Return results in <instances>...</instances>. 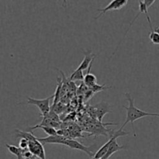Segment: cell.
<instances>
[{
    "label": "cell",
    "instance_id": "6da1fadb",
    "mask_svg": "<svg viewBox=\"0 0 159 159\" xmlns=\"http://www.w3.org/2000/svg\"><path fill=\"white\" fill-rule=\"evenodd\" d=\"M126 98H127V101L129 102L128 107H125L124 106V108L127 110V118H126V120L124 122V124H123L122 127L120 129L123 130L124 127L127 125L128 123H130L133 127L134 130V135L136 138V134H135V130H134V121L138 120L141 119V118L146 117V116H159L158 113H148V112L144 111V110H141L140 109H138V107H136L134 106V99L132 98L131 95L128 93H126L125 94Z\"/></svg>",
    "mask_w": 159,
    "mask_h": 159
},
{
    "label": "cell",
    "instance_id": "7a4b0ae2",
    "mask_svg": "<svg viewBox=\"0 0 159 159\" xmlns=\"http://www.w3.org/2000/svg\"><path fill=\"white\" fill-rule=\"evenodd\" d=\"M61 145L67 146V147L70 148L75 149V150L82 151V152H85V154H87L89 156L91 157L92 158H94L95 154H96L94 152V150L96 148V147H97L96 144L92 145L90 146V147H86V146L83 145V144H81V143L79 142V141L71 139V138H66L65 140H64Z\"/></svg>",
    "mask_w": 159,
    "mask_h": 159
},
{
    "label": "cell",
    "instance_id": "3957f363",
    "mask_svg": "<svg viewBox=\"0 0 159 159\" xmlns=\"http://www.w3.org/2000/svg\"><path fill=\"white\" fill-rule=\"evenodd\" d=\"M54 98V95L50 96V97L46 98L43 99H34V98L28 97L27 98V104H32L35 105L36 107H38L41 113V116H45L51 110V107H50V102Z\"/></svg>",
    "mask_w": 159,
    "mask_h": 159
},
{
    "label": "cell",
    "instance_id": "277c9868",
    "mask_svg": "<svg viewBox=\"0 0 159 159\" xmlns=\"http://www.w3.org/2000/svg\"><path fill=\"white\" fill-rule=\"evenodd\" d=\"M127 134H128L127 132L123 131V130H121V129H119L118 130H113L111 133V137H110V140H109L106 144H104L103 145H102V147H101L96 152L95 156L93 158L100 159L103 158V157L106 155V154L107 153V152H108L109 147H110V144H111V142L113 141V140L114 139V138H118L119 137L126 136V135Z\"/></svg>",
    "mask_w": 159,
    "mask_h": 159
},
{
    "label": "cell",
    "instance_id": "5b68a950",
    "mask_svg": "<svg viewBox=\"0 0 159 159\" xmlns=\"http://www.w3.org/2000/svg\"><path fill=\"white\" fill-rule=\"evenodd\" d=\"M28 149L35 155L37 158L40 159H46L43 144L38 141L35 136L29 141V147Z\"/></svg>",
    "mask_w": 159,
    "mask_h": 159
},
{
    "label": "cell",
    "instance_id": "8992f818",
    "mask_svg": "<svg viewBox=\"0 0 159 159\" xmlns=\"http://www.w3.org/2000/svg\"><path fill=\"white\" fill-rule=\"evenodd\" d=\"M127 0H112L105 8L98 9V12H100V14H99L98 16H96L95 19L97 20V19H99V17H101L102 15L107 13L109 11L120 10V9H121L122 8H124V6H127Z\"/></svg>",
    "mask_w": 159,
    "mask_h": 159
},
{
    "label": "cell",
    "instance_id": "52a82bcc",
    "mask_svg": "<svg viewBox=\"0 0 159 159\" xmlns=\"http://www.w3.org/2000/svg\"><path fill=\"white\" fill-rule=\"evenodd\" d=\"M93 107H94L95 111H96V118L99 120V122H102L104 116L107 113L112 112L111 109H110V106L107 102H101L99 103L96 104V105L93 106Z\"/></svg>",
    "mask_w": 159,
    "mask_h": 159
},
{
    "label": "cell",
    "instance_id": "ba28073f",
    "mask_svg": "<svg viewBox=\"0 0 159 159\" xmlns=\"http://www.w3.org/2000/svg\"><path fill=\"white\" fill-rule=\"evenodd\" d=\"M84 54H85V57H84L83 61L81 62L80 65L77 68V69L82 70V71H84V70L85 69H88L89 67L90 66L92 62L94 61L95 57H96V55L92 52L91 50L84 52Z\"/></svg>",
    "mask_w": 159,
    "mask_h": 159
},
{
    "label": "cell",
    "instance_id": "9c48e42d",
    "mask_svg": "<svg viewBox=\"0 0 159 159\" xmlns=\"http://www.w3.org/2000/svg\"><path fill=\"white\" fill-rule=\"evenodd\" d=\"M116 139H117V138H114V139L113 140V141H112L111 144H110V147H109L108 152H107V153L106 154L105 156H104L102 159H109L110 157H111L113 154L116 153L118 151L124 150V149L127 148V147H125V146L120 145L117 143V141H116Z\"/></svg>",
    "mask_w": 159,
    "mask_h": 159
},
{
    "label": "cell",
    "instance_id": "30bf717a",
    "mask_svg": "<svg viewBox=\"0 0 159 159\" xmlns=\"http://www.w3.org/2000/svg\"><path fill=\"white\" fill-rule=\"evenodd\" d=\"M93 61L92 62L91 65H90V66L89 67L88 71H87L86 75H85V77H84V80H83L84 83H85V85H86L88 88H91V87H93V85H95L97 84V78H96V76L95 75L90 73V71H91L92 65H93Z\"/></svg>",
    "mask_w": 159,
    "mask_h": 159
},
{
    "label": "cell",
    "instance_id": "8fae6325",
    "mask_svg": "<svg viewBox=\"0 0 159 159\" xmlns=\"http://www.w3.org/2000/svg\"><path fill=\"white\" fill-rule=\"evenodd\" d=\"M37 128H40V129H41V130H43V131H44L45 133H46L48 135V136H54V135H57V130H56V129L53 128V127H51L39 126L38 124L35 125L34 127H29L27 130H28V132H31L32 130H35V129H37Z\"/></svg>",
    "mask_w": 159,
    "mask_h": 159
},
{
    "label": "cell",
    "instance_id": "7c38bea8",
    "mask_svg": "<svg viewBox=\"0 0 159 159\" xmlns=\"http://www.w3.org/2000/svg\"><path fill=\"white\" fill-rule=\"evenodd\" d=\"M6 147L11 154H12V155H15V156L16 157L17 159H23V150L20 148V147H16V146L12 145V144H6Z\"/></svg>",
    "mask_w": 159,
    "mask_h": 159
},
{
    "label": "cell",
    "instance_id": "4fadbf2b",
    "mask_svg": "<svg viewBox=\"0 0 159 159\" xmlns=\"http://www.w3.org/2000/svg\"><path fill=\"white\" fill-rule=\"evenodd\" d=\"M43 119H42L41 122L38 124L39 126H44V127H53L54 129H58L60 128L61 124L60 123H57L53 121L52 120L49 119L47 116H42Z\"/></svg>",
    "mask_w": 159,
    "mask_h": 159
},
{
    "label": "cell",
    "instance_id": "5bb4252c",
    "mask_svg": "<svg viewBox=\"0 0 159 159\" xmlns=\"http://www.w3.org/2000/svg\"><path fill=\"white\" fill-rule=\"evenodd\" d=\"M85 75H83V71L82 70L76 69L72 74L70 75V80L71 81H83Z\"/></svg>",
    "mask_w": 159,
    "mask_h": 159
},
{
    "label": "cell",
    "instance_id": "9a60e30c",
    "mask_svg": "<svg viewBox=\"0 0 159 159\" xmlns=\"http://www.w3.org/2000/svg\"><path fill=\"white\" fill-rule=\"evenodd\" d=\"M110 88H111V87H107V86H106V85H98V84H96V85H93V87H91V88H89V89L90 91L93 92V93H99V92L102 91V90L107 89H110Z\"/></svg>",
    "mask_w": 159,
    "mask_h": 159
},
{
    "label": "cell",
    "instance_id": "2e32d148",
    "mask_svg": "<svg viewBox=\"0 0 159 159\" xmlns=\"http://www.w3.org/2000/svg\"><path fill=\"white\" fill-rule=\"evenodd\" d=\"M149 39L154 44L159 45V34L155 30L151 31L150 34H149Z\"/></svg>",
    "mask_w": 159,
    "mask_h": 159
},
{
    "label": "cell",
    "instance_id": "e0dca14e",
    "mask_svg": "<svg viewBox=\"0 0 159 159\" xmlns=\"http://www.w3.org/2000/svg\"><path fill=\"white\" fill-rule=\"evenodd\" d=\"M45 116L48 117L49 119L52 120L54 121V122L60 123V118H59L58 115H57V113H56L55 112L53 111V110H51V111H50L49 113H48Z\"/></svg>",
    "mask_w": 159,
    "mask_h": 159
},
{
    "label": "cell",
    "instance_id": "ac0fdd59",
    "mask_svg": "<svg viewBox=\"0 0 159 159\" xmlns=\"http://www.w3.org/2000/svg\"><path fill=\"white\" fill-rule=\"evenodd\" d=\"M23 159H36L37 157L29 150V149H25L23 150Z\"/></svg>",
    "mask_w": 159,
    "mask_h": 159
},
{
    "label": "cell",
    "instance_id": "d6986e66",
    "mask_svg": "<svg viewBox=\"0 0 159 159\" xmlns=\"http://www.w3.org/2000/svg\"><path fill=\"white\" fill-rule=\"evenodd\" d=\"M19 147L23 150L25 149H28L29 147V141L26 138H20V141H19Z\"/></svg>",
    "mask_w": 159,
    "mask_h": 159
},
{
    "label": "cell",
    "instance_id": "ffe728a7",
    "mask_svg": "<svg viewBox=\"0 0 159 159\" xmlns=\"http://www.w3.org/2000/svg\"><path fill=\"white\" fill-rule=\"evenodd\" d=\"M143 1H144V2H145L146 6H147V7L149 9V8H150L151 6H152V4H153V3L155 2V0H143Z\"/></svg>",
    "mask_w": 159,
    "mask_h": 159
},
{
    "label": "cell",
    "instance_id": "44dd1931",
    "mask_svg": "<svg viewBox=\"0 0 159 159\" xmlns=\"http://www.w3.org/2000/svg\"><path fill=\"white\" fill-rule=\"evenodd\" d=\"M67 2H68V0H63V2H62V6L63 7H66Z\"/></svg>",
    "mask_w": 159,
    "mask_h": 159
},
{
    "label": "cell",
    "instance_id": "7402d4cb",
    "mask_svg": "<svg viewBox=\"0 0 159 159\" xmlns=\"http://www.w3.org/2000/svg\"><path fill=\"white\" fill-rule=\"evenodd\" d=\"M154 30H155V32H156V33H158V34H159V26H158V27H156V28H155V29Z\"/></svg>",
    "mask_w": 159,
    "mask_h": 159
},
{
    "label": "cell",
    "instance_id": "603a6c76",
    "mask_svg": "<svg viewBox=\"0 0 159 159\" xmlns=\"http://www.w3.org/2000/svg\"><path fill=\"white\" fill-rule=\"evenodd\" d=\"M93 159H95V158H93ZM100 159H102V158H100Z\"/></svg>",
    "mask_w": 159,
    "mask_h": 159
},
{
    "label": "cell",
    "instance_id": "cb8c5ba5",
    "mask_svg": "<svg viewBox=\"0 0 159 159\" xmlns=\"http://www.w3.org/2000/svg\"><path fill=\"white\" fill-rule=\"evenodd\" d=\"M91 159H93V158H91Z\"/></svg>",
    "mask_w": 159,
    "mask_h": 159
}]
</instances>
